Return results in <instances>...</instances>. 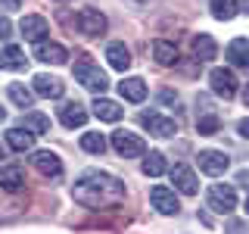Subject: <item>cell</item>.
I'll return each instance as SVG.
<instances>
[{
    "instance_id": "cell-20",
    "label": "cell",
    "mask_w": 249,
    "mask_h": 234,
    "mask_svg": "<svg viewBox=\"0 0 249 234\" xmlns=\"http://www.w3.org/2000/svg\"><path fill=\"white\" fill-rule=\"evenodd\" d=\"M28 66V59H25V50L22 47H16V44H10V47H3L0 50V69H25Z\"/></svg>"
},
{
    "instance_id": "cell-26",
    "label": "cell",
    "mask_w": 249,
    "mask_h": 234,
    "mask_svg": "<svg viewBox=\"0 0 249 234\" xmlns=\"http://www.w3.org/2000/svg\"><path fill=\"white\" fill-rule=\"evenodd\" d=\"M237 13H240V3H237V0H212V16H215V19L231 22Z\"/></svg>"
},
{
    "instance_id": "cell-5",
    "label": "cell",
    "mask_w": 249,
    "mask_h": 234,
    "mask_svg": "<svg viewBox=\"0 0 249 234\" xmlns=\"http://www.w3.org/2000/svg\"><path fill=\"white\" fill-rule=\"evenodd\" d=\"M106 16L100 13V10H93V6H88V10H78L75 16V28L81 31V35H88V38H100L106 31Z\"/></svg>"
},
{
    "instance_id": "cell-4",
    "label": "cell",
    "mask_w": 249,
    "mask_h": 234,
    "mask_svg": "<svg viewBox=\"0 0 249 234\" xmlns=\"http://www.w3.org/2000/svg\"><path fill=\"white\" fill-rule=\"evenodd\" d=\"M206 200H209V209H212V213L231 215L233 209H237V187L233 184H212Z\"/></svg>"
},
{
    "instance_id": "cell-17",
    "label": "cell",
    "mask_w": 249,
    "mask_h": 234,
    "mask_svg": "<svg viewBox=\"0 0 249 234\" xmlns=\"http://www.w3.org/2000/svg\"><path fill=\"white\" fill-rule=\"evenodd\" d=\"M124 109L115 103V100H106V97H97L93 100V116H97L100 122H119Z\"/></svg>"
},
{
    "instance_id": "cell-13",
    "label": "cell",
    "mask_w": 249,
    "mask_h": 234,
    "mask_svg": "<svg viewBox=\"0 0 249 234\" xmlns=\"http://www.w3.org/2000/svg\"><path fill=\"white\" fill-rule=\"evenodd\" d=\"M35 59L50 62V66H62L69 59V50L56 41H41V44H35Z\"/></svg>"
},
{
    "instance_id": "cell-35",
    "label": "cell",
    "mask_w": 249,
    "mask_h": 234,
    "mask_svg": "<svg viewBox=\"0 0 249 234\" xmlns=\"http://www.w3.org/2000/svg\"><path fill=\"white\" fill-rule=\"evenodd\" d=\"M3 119H6V109H3V106H0V122H3Z\"/></svg>"
},
{
    "instance_id": "cell-29",
    "label": "cell",
    "mask_w": 249,
    "mask_h": 234,
    "mask_svg": "<svg viewBox=\"0 0 249 234\" xmlns=\"http://www.w3.org/2000/svg\"><path fill=\"white\" fill-rule=\"evenodd\" d=\"M22 128L25 131H31V135H44L47 128H50V119H47V116H41V113H28L25 119H22Z\"/></svg>"
},
{
    "instance_id": "cell-14",
    "label": "cell",
    "mask_w": 249,
    "mask_h": 234,
    "mask_svg": "<svg viewBox=\"0 0 249 234\" xmlns=\"http://www.w3.org/2000/svg\"><path fill=\"white\" fill-rule=\"evenodd\" d=\"M31 84H35V97H47V100H59L62 91H66V84L56 75H35Z\"/></svg>"
},
{
    "instance_id": "cell-25",
    "label": "cell",
    "mask_w": 249,
    "mask_h": 234,
    "mask_svg": "<svg viewBox=\"0 0 249 234\" xmlns=\"http://www.w3.org/2000/svg\"><path fill=\"white\" fill-rule=\"evenodd\" d=\"M140 169H143V175L159 178V175H165V172H168V162H165V156H162L159 150H153V153L143 159V166H140Z\"/></svg>"
},
{
    "instance_id": "cell-15",
    "label": "cell",
    "mask_w": 249,
    "mask_h": 234,
    "mask_svg": "<svg viewBox=\"0 0 249 234\" xmlns=\"http://www.w3.org/2000/svg\"><path fill=\"white\" fill-rule=\"evenodd\" d=\"M0 187L3 191H10V194H16V191H22L25 187V169L22 166H0Z\"/></svg>"
},
{
    "instance_id": "cell-33",
    "label": "cell",
    "mask_w": 249,
    "mask_h": 234,
    "mask_svg": "<svg viewBox=\"0 0 249 234\" xmlns=\"http://www.w3.org/2000/svg\"><path fill=\"white\" fill-rule=\"evenodd\" d=\"M240 135H243V137H249V122H246V119L240 122Z\"/></svg>"
},
{
    "instance_id": "cell-22",
    "label": "cell",
    "mask_w": 249,
    "mask_h": 234,
    "mask_svg": "<svg viewBox=\"0 0 249 234\" xmlns=\"http://www.w3.org/2000/svg\"><path fill=\"white\" fill-rule=\"evenodd\" d=\"M106 59H109V66H112V69L124 72V69L131 66V50H128L124 44L115 41V44H109V47H106Z\"/></svg>"
},
{
    "instance_id": "cell-28",
    "label": "cell",
    "mask_w": 249,
    "mask_h": 234,
    "mask_svg": "<svg viewBox=\"0 0 249 234\" xmlns=\"http://www.w3.org/2000/svg\"><path fill=\"white\" fill-rule=\"evenodd\" d=\"M81 150L103 156L106 153V137L100 135V131H88V135H81Z\"/></svg>"
},
{
    "instance_id": "cell-23",
    "label": "cell",
    "mask_w": 249,
    "mask_h": 234,
    "mask_svg": "<svg viewBox=\"0 0 249 234\" xmlns=\"http://www.w3.org/2000/svg\"><path fill=\"white\" fill-rule=\"evenodd\" d=\"M224 57L231 59V66H249V41L246 38H233L228 44V53Z\"/></svg>"
},
{
    "instance_id": "cell-11",
    "label": "cell",
    "mask_w": 249,
    "mask_h": 234,
    "mask_svg": "<svg viewBox=\"0 0 249 234\" xmlns=\"http://www.w3.org/2000/svg\"><path fill=\"white\" fill-rule=\"evenodd\" d=\"M168 175H171V184H175L181 194H187V197H193V194L199 191V178H196V172L190 166H175Z\"/></svg>"
},
{
    "instance_id": "cell-10",
    "label": "cell",
    "mask_w": 249,
    "mask_h": 234,
    "mask_svg": "<svg viewBox=\"0 0 249 234\" xmlns=\"http://www.w3.org/2000/svg\"><path fill=\"white\" fill-rule=\"evenodd\" d=\"M31 166L47 178H59L62 175V159L53 150H35L31 153Z\"/></svg>"
},
{
    "instance_id": "cell-36",
    "label": "cell",
    "mask_w": 249,
    "mask_h": 234,
    "mask_svg": "<svg viewBox=\"0 0 249 234\" xmlns=\"http://www.w3.org/2000/svg\"><path fill=\"white\" fill-rule=\"evenodd\" d=\"M59 3H69V0H59Z\"/></svg>"
},
{
    "instance_id": "cell-1",
    "label": "cell",
    "mask_w": 249,
    "mask_h": 234,
    "mask_svg": "<svg viewBox=\"0 0 249 234\" xmlns=\"http://www.w3.org/2000/svg\"><path fill=\"white\" fill-rule=\"evenodd\" d=\"M72 197L88 209H112L124 203V181L106 172H84L72 184Z\"/></svg>"
},
{
    "instance_id": "cell-21",
    "label": "cell",
    "mask_w": 249,
    "mask_h": 234,
    "mask_svg": "<svg viewBox=\"0 0 249 234\" xmlns=\"http://www.w3.org/2000/svg\"><path fill=\"white\" fill-rule=\"evenodd\" d=\"M215 53H218V44H215L212 35H196L193 38V57H196L199 62L215 59Z\"/></svg>"
},
{
    "instance_id": "cell-9",
    "label": "cell",
    "mask_w": 249,
    "mask_h": 234,
    "mask_svg": "<svg viewBox=\"0 0 249 234\" xmlns=\"http://www.w3.org/2000/svg\"><path fill=\"white\" fill-rule=\"evenodd\" d=\"M150 203L159 209L162 215H178V209H181V203H178L175 191H171V187H165V184H156L153 191H150Z\"/></svg>"
},
{
    "instance_id": "cell-16",
    "label": "cell",
    "mask_w": 249,
    "mask_h": 234,
    "mask_svg": "<svg viewBox=\"0 0 249 234\" xmlns=\"http://www.w3.org/2000/svg\"><path fill=\"white\" fill-rule=\"evenodd\" d=\"M6 144H10V150H16V153H28V150H35V135L19 125V128L6 131Z\"/></svg>"
},
{
    "instance_id": "cell-32",
    "label": "cell",
    "mask_w": 249,
    "mask_h": 234,
    "mask_svg": "<svg viewBox=\"0 0 249 234\" xmlns=\"http://www.w3.org/2000/svg\"><path fill=\"white\" fill-rule=\"evenodd\" d=\"M0 3H3L6 10H19V0H0Z\"/></svg>"
},
{
    "instance_id": "cell-2",
    "label": "cell",
    "mask_w": 249,
    "mask_h": 234,
    "mask_svg": "<svg viewBox=\"0 0 249 234\" xmlns=\"http://www.w3.org/2000/svg\"><path fill=\"white\" fill-rule=\"evenodd\" d=\"M75 81L81 84V88H88V91H93L100 97L106 88H109V78H106V72L100 66H93V62L88 59V57H81L75 62Z\"/></svg>"
},
{
    "instance_id": "cell-6",
    "label": "cell",
    "mask_w": 249,
    "mask_h": 234,
    "mask_svg": "<svg viewBox=\"0 0 249 234\" xmlns=\"http://www.w3.org/2000/svg\"><path fill=\"white\" fill-rule=\"evenodd\" d=\"M209 84H212V91L218 94V97H224V100H233L237 91H240V81H237V75H233L231 69H212Z\"/></svg>"
},
{
    "instance_id": "cell-19",
    "label": "cell",
    "mask_w": 249,
    "mask_h": 234,
    "mask_svg": "<svg viewBox=\"0 0 249 234\" xmlns=\"http://www.w3.org/2000/svg\"><path fill=\"white\" fill-rule=\"evenodd\" d=\"M119 91H122L124 100H131V103H143V100H146V84H143V78H122Z\"/></svg>"
},
{
    "instance_id": "cell-7",
    "label": "cell",
    "mask_w": 249,
    "mask_h": 234,
    "mask_svg": "<svg viewBox=\"0 0 249 234\" xmlns=\"http://www.w3.org/2000/svg\"><path fill=\"white\" fill-rule=\"evenodd\" d=\"M140 125H143L153 137H175L178 135V122L168 119V116H162V113H143L140 116Z\"/></svg>"
},
{
    "instance_id": "cell-31",
    "label": "cell",
    "mask_w": 249,
    "mask_h": 234,
    "mask_svg": "<svg viewBox=\"0 0 249 234\" xmlns=\"http://www.w3.org/2000/svg\"><path fill=\"white\" fill-rule=\"evenodd\" d=\"M10 35H13V22L6 16H0V41H6Z\"/></svg>"
},
{
    "instance_id": "cell-37",
    "label": "cell",
    "mask_w": 249,
    "mask_h": 234,
    "mask_svg": "<svg viewBox=\"0 0 249 234\" xmlns=\"http://www.w3.org/2000/svg\"><path fill=\"white\" fill-rule=\"evenodd\" d=\"M0 159H3V150H0Z\"/></svg>"
},
{
    "instance_id": "cell-30",
    "label": "cell",
    "mask_w": 249,
    "mask_h": 234,
    "mask_svg": "<svg viewBox=\"0 0 249 234\" xmlns=\"http://www.w3.org/2000/svg\"><path fill=\"white\" fill-rule=\"evenodd\" d=\"M218 128H221V119H218L215 113L199 116V122H196V131H199V135H215Z\"/></svg>"
},
{
    "instance_id": "cell-3",
    "label": "cell",
    "mask_w": 249,
    "mask_h": 234,
    "mask_svg": "<svg viewBox=\"0 0 249 234\" xmlns=\"http://www.w3.org/2000/svg\"><path fill=\"white\" fill-rule=\"evenodd\" d=\"M112 150L119 156H124V159H134V156L146 153V144H143L140 135H134V131L119 128V131H112Z\"/></svg>"
},
{
    "instance_id": "cell-24",
    "label": "cell",
    "mask_w": 249,
    "mask_h": 234,
    "mask_svg": "<svg viewBox=\"0 0 249 234\" xmlns=\"http://www.w3.org/2000/svg\"><path fill=\"white\" fill-rule=\"evenodd\" d=\"M153 59L159 62V66H175L178 62V47L168 44V41H156L153 44Z\"/></svg>"
},
{
    "instance_id": "cell-34",
    "label": "cell",
    "mask_w": 249,
    "mask_h": 234,
    "mask_svg": "<svg viewBox=\"0 0 249 234\" xmlns=\"http://www.w3.org/2000/svg\"><path fill=\"white\" fill-rule=\"evenodd\" d=\"M131 3H137V6H143V3H150V0H131Z\"/></svg>"
},
{
    "instance_id": "cell-27",
    "label": "cell",
    "mask_w": 249,
    "mask_h": 234,
    "mask_svg": "<svg viewBox=\"0 0 249 234\" xmlns=\"http://www.w3.org/2000/svg\"><path fill=\"white\" fill-rule=\"evenodd\" d=\"M10 100H13L16 106L28 109L31 103H35V91L25 88V84H19V81H13V84H10Z\"/></svg>"
},
{
    "instance_id": "cell-12",
    "label": "cell",
    "mask_w": 249,
    "mask_h": 234,
    "mask_svg": "<svg viewBox=\"0 0 249 234\" xmlns=\"http://www.w3.org/2000/svg\"><path fill=\"white\" fill-rule=\"evenodd\" d=\"M19 31H22V38L31 44H41L47 35H50V25H47V19L44 16H25V19L19 22Z\"/></svg>"
},
{
    "instance_id": "cell-18",
    "label": "cell",
    "mask_w": 249,
    "mask_h": 234,
    "mask_svg": "<svg viewBox=\"0 0 249 234\" xmlns=\"http://www.w3.org/2000/svg\"><path fill=\"white\" fill-rule=\"evenodd\" d=\"M59 122L66 125V128H81V125L88 122V109L81 103H66L59 109Z\"/></svg>"
},
{
    "instance_id": "cell-8",
    "label": "cell",
    "mask_w": 249,
    "mask_h": 234,
    "mask_svg": "<svg viewBox=\"0 0 249 234\" xmlns=\"http://www.w3.org/2000/svg\"><path fill=\"white\" fill-rule=\"evenodd\" d=\"M196 162H199V172H206V175H212V178L224 175V172H228V166H231L228 153H221V150H199Z\"/></svg>"
}]
</instances>
